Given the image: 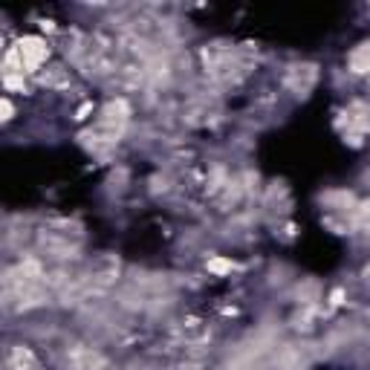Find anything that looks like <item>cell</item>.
<instances>
[{"label":"cell","instance_id":"cell-1","mask_svg":"<svg viewBox=\"0 0 370 370\" xmlns=\"http://www.w3.org/2000/svg\"><path fill=\"white\" fill-rule=\"evenodd\" d=\"M15 56H18V61H21L23 70H38V67H41V64L47 61L49 49H47V44L41 41V38L26 35V38H21V41H18Z\"/></svg>","mask_w":370,"mask_h":370},{"label":"cell","instance_id":"cell-2","mask_svg":"<svg viewBox=\"0 0 370 370\" xmlns=\"http://www.w3.org/2000/svg\"><path fill=\"white\" fill-rule=\"evenodd\" d=\"M127 122V104L119 99V101H110L108 104V110H104V125H108L110 130L116 127V134L122 130V125Z\"/></svg>","mask_w":370,"mask_h":370},{"label":"cell","instance_id":"cell-3","mask_svg":"<svg viewBox=\"0 0 370 370\" xmlns=\"http://www.w3.org/2000/svg\"><path fill=\"white\" fill-rule=\"evenodd\" d=\"M9 370H38V362H35L32 350L12 347V353H9Z\"/></svg>","mask_w":370,"mask_h":370},{"label":"cell","instance_id":"cell-4","mask_svg":"<svg viewBox=\"0 0 370 370\" xmlns=\"http://www.w3.org/2000/svg\"><path fill=\"white\" fill-rule=\"evenodd\" d=\"M312 82H315V67H295L293 73H289V78H286V84H289V87H295L298 92L310 90Z\"/></svg>","mask_w":370,"mask_h":370},{"label":"cell","instance_id":"cell-5","mask_svg":"<svg viewBox=\"0 0 370 370\" xmlns=\"http://www.w3.org/2000/svg\"><path fill=\"white\" fill-rule=\"evenodd\" d=\"M350 70H353V73H370V41L353 49V56H350Z\"/></svg>","mask_w":370,"mask_h":370},{"label":"cell","instance_id":"cell-6","mask_svg":"<svg viewBox=\"0 0 370 370\" xmlns=\"http://www.w3.org/2000/svg\"><path fill=\"white\" fill-rule=\"evenodd\" d=\"M211 269H217V272H226V269H232V263H226V260H211Z\"/></svg>","mask_w":370,"mask_h":370},{"label":"cell","instance_id":"cell-7","mask_svg":"<svg viewBox=\"0 0 370 370\" xmlns=\"http://www.w3.org/2000/svg\"><path fill=\"white\" fill-rule=\"evenodd\" d=\"M3 119H12V104L3 99Z\"/></svg>","mask_w":370,"mask_h":370}]
</instances>
